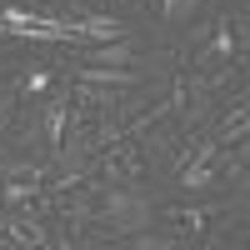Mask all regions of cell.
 Returning <instances> with one entry per match:
<instances>
[{
    "mask_svg": "<svg viewBox=\"0 0 250 250\" xmlns=\"http://www.w3.org/2000/svg\"><path fill=\"white\" fill-rule=\"evenodd\" d=\"M215 20H220V15H215ZM215 20H185V25H190V30H185V40H190V50H195V45H205V40H210Z\"/></svg>",
    "mask_w": 250,
    "mask_h": 250,
    "instance_id": "obj_6",
    "label": "cell"
},
{
    "mask_svg": "<svg viewBox=\"0 0 250 250\" xmlns=\"http://www.w3.org/2000/svg\"><path fill=\"white\" fill-rule=\"evenodd\" d=\"M40 185L45 180H5L0 185V205H5V210H20V205H30L40 195Z\"/></svg>",
    "mask_w": 250,
    "mask_h": 250,
    "instance_id": "obj_3",
    "label": "cell"
},
{
    "mask_svg": "<svg viewBox=\"0 0 250 250\" xmlns=\"http://www.w3.org/2000/svg\"><path fill=\"white\" fill-rule=\"evenodd\" d=\"M135 55L140 45L130 35H120V40H100V45H85L75 55V65H135Z\"/></svg>",
    "mask_w": 250,
    "mask_h": 250,
    "instance_id": "obj_1",
    "label": "cell"
},
{
    "mask_svg": "<svg viewBox=\"0 0 250 250\" xmlns=\"http://www.w3.org/2000/svg\"><path fill=\"white\" fill-rule=\"evenodd\" d=\"M210 140H215V145H235V140H245V90H235V100L225 105V115H220V125L210 130Z\"/></svg>",
    "mask_w": 250,
    "mask_h": 250,
    "instance_id": "obj_2",
    "label": "cell"
},
{
    "mask_svg": "<svg viewBox=\"0 0 250 250\" xmlns=\"http://www.w3.org/2000/svg\"><path fill=\"white\" fill-rule=\"evenodd\" d=\"M15 105H20V90H15V80L5 90H0V140H5V130L15 125Z\"/></svg>",
    "mask_w": 250,
    "mask_h": 250,
    "instance_id": "obj_5",
    "label": "cell"
},
{
    "mask_svg": "<svg viewBox=\"0 0 250 250\" xmlns=\"http://www.w3.org/2000/svg\"><path fill=\"white\" fill-rule=\"evenodd\" d=\"M15 5H35V0H15Z\"/></svg>",
    "mask_w": 250,
    "mask_h": 250,
    "instance_id": "obj_7",
    "label": "cell"
},
{
    "mask_svg": "<svg viewBox=\"0 0 250 250\" xmlns=\"http://www.w3.org/2000/svg\"><path fill=\"white\" fill-rule=\"evenodd\" d=\"M205 0H160V20L165 25H185V20H195L200 15Z\"/></svg>",
    "mask_w": 250,
    "mask_h": 250,
    "instance_id": "obj_4",
    "label": "cell"
}]
</instances>
